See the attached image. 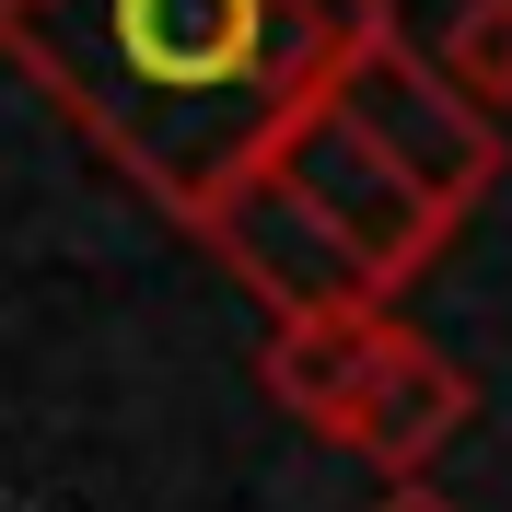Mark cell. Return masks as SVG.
<instances>
[{
    "label": "cell",
    "instance_id": "6da1fadb",
    "mask_svg": "<svg viewBox=\"0 0 512 512\" xmlns=\"http://www.w3.org/2000/svg\"><path fill=\"white\" fill-rule=\"evenodd\" d=\"M396 0H0V59L187 233L326 117Z\"/></svg>",
    "mask_w": 512,
    "mask_h": 512
},
{
    "label": "cell",
    "instance_id": "5b68a950",
    "mask_svg": "<svg viewBox=\"0 0 512 512\" xmlns=\"http://www.w3.org/2000/svg\"><path fill=\"white\" fill-rule=\"evenodd\" d=\"M431 59H443L454 82L501 117V105H512V0H454V24H443V47H431Z\"/></svg>",
    "mask_w": 512,
    "mask_h": 512
},
{
    "label": "cell",
    "instance_id": "3957f363",
    "mask_svg": "<svg viewBox=\"0 0 512 512\" xmlns=\"http://www.w3.org/2000/svg\"><path fill=\"white\" fill-rule=\"evenodd\" d=\"M466 408H478V384L454 373V350H431L419 326H384L373 373H361V396L338 408V431H326V443L361 454L384 489H408V478H431V454L466 431Z\"/></svg>",
    "mask_w": 512,
    "mask_h": 512
},
{
    "label": "cell",
    "instance_id": "277c9868",
    "mask_svg": "<svg viewBox=\"0 0 512 512\" xmlns=\"http://www.w3.org/2000/svg\"><path fill=\"white\" fill-rule=\"evenodd\" d=\"M384 326L396 315H268V350H256V384L280 396L303 431H338V408L361 396V373H373V350H384Z\"/></svg>",
    "mask_w": 512,
    "mask_h": 512
},
{
    "label": "cell",
    "instance_id": "8992f818",
    "mask_svg": "<svg viewBox=\"0 0 512 512\" xmlns=\"http://www.w3.org/2000/svg\"><path fill=\"white\" fill-rule=\"evenodd\" d=\"M373 512H466V501H454V489H431V478H408V489H384Z\"/></svg>",
    "mask_w": 512,
    "mask_h": 512
},
{
    "label": "cell",
    "instance_id": "7a4b0ae2",
    "mask_svg": "<svg viewBox=\"0 0 512 512\" xmlns=\"http://www.w3.org/2000/svg\"><path fill=\"white\" fill-rule=\"evenodd\" d=\"M489 175H501V117L396 24L326 94V117H303V140L222 198L210 256L268 315H350V303L396 315V291L466 233Z\"/></svg>",
    "mask_w": 512,
    "mask_h": 512
}]
</instances>
